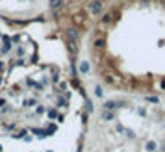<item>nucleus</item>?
Instances as JSON below:
<instances>
[{"label":"nucleus","instance_id":"423d86ee","mask_svg":"<svg viewBox=\"0 0 165 152\" xmlns=\"http://www.w3.org/2000/svg\"><path fill=\"white\" fill-rule=\"evenodd\" d=\"M72 22H74V26H82V24H84V15H74Z\"/></svg>","mask_w":165,"mask_h":152},{"label":"nucleus","instance_id":"4468645a","mask_svg":"<svg viewBox=\"0 0 165 152\" xmlns=\"http://www.w3.org/2000/svg\"><path fill=\"white\" fill-rule=\"evenodd\" d=\"M71 84H72L74 87H78L80 91H82V87H80V82H78V78H72V82H71Z\"/></svg>","mask_w":165,"mask_h":152},{"label":"nucleus","instance_id":"f257e3e1","mask_svg":"<svg viewBox=\"0 0 165 152\" xmlns=\"http://www.w3.org/2000/svg\"><path fill=\"white\" fill-rule=\"evenodd\" d=\"M87 9H89L91 15H98V13L102 11V0H93V2H89Z\"/></svg>","mask_w":165,"mask_h":152},{"label":"nucleus","instance_id":"f8f14e48","mask_svg":"<svg viewBox=\"0 0 165 152\" xmlns=\"http://www.w3.org/2000/svg\"><path fill=\"white\" fill-rule=\"evenodd\" d=\"M147 102H152V104H158V96H147Z\"/></svg>","mask_w":165,"mask_h":152},{"label":"nucleus","instance_id":"9b49d317","mask_svg":"<svg viewBox=\"0 0 165 152\" xmlns=\"http://www.w3.org/2000/svg\"><path fill=\"white\" fill-rule=\"evenodd\" d=\"M145 148H147L148 152H154V150H156V143H154V141H148V143H147V147H145Z\"/></svg>","mask_w":165,"mask_h":152},{"label":"nucleus","instance_id":"ddd939ff","mask_svg":"<svg viewBox=\"0 0 165 152\" xmlns=\"http://www.w3.org/2000/svg\"><path fill=\"white\" fill-rule=\"evenodd\" d=\"M69 50H71V52L74 54V52H78V48L74 46V43H71V41H69Z\"/></svg>","mask_w":165,"mask_h":152},{"label":"nucleus","instance_id":"39448f33","mask_svg":"<svg viewBox=\"0 0 165 152\" xmlns=\"http://www.w3.org/2000/svg\"><path fill=\"white\" fill-rule=\"evenodd\" d=\"M50 8L54 11H59L61 8H63V0H50Z\"/></svg>","mask_w":165,"mask_h":152},{"label":"nucleus","instance_id":"0eeeda50","mask_svg":"<svg viewBox=\"0 0 165 152\" xmlns=\"http://www.w3.org/2000/svg\"><path fill=\"white\" fill-rule=\"evenodd\" d=\"M11 50V45H9V39L4 35V48H2V54H8Z\"/></svg>","mask_w":165,"mask_h":152},{"label":"nucleus","instance_id":"7ed1b4c3","mask_svg":"<svg viewBox=\"0 0 165 152\" xmlns=\"http://www.w3.org/2000/svg\"><path fill=\"white\" fill-rule=\"evenodd\" d=\"M93 46H95V50H102V48L106 46V39L104 37H97L95 43H93Z\"/></svg>","mask_w":165,"mask_h":152},{"label":"nucleus","instance_id":"1a4fd4ad","mask_svg":"<svg viewBox=\"0 0 165 152\" xmlns=\"http://www.w3.org/2000/svg\"><path fill=\"white\" fill-rule=\"evenodd\" d=\"M113 117H115L113 111H106V109H104V113H102V119H104V121H111Z\"/></svg>","mask_w":165,"mask_h":152},{"label":"nucleus","instance_id":"a211bd4d","mask_svg":"<svg viewBox=\"0 0 165 152\" xmlns=\"http://www.w3.org/2000/svg\"><path fill=\"white\" fill-rule=\"evenodd\" d=\"M35 111H37V113H39V115H41V113H43V111H45V108H43V106H39V108H37V109H35Z\"/></svg>","mask_w":165,"mask_h":152},{"label":"nucleus","instance_id":"dca6fc26","mask_svg":"<svg viewBox=\"0 0 165 152\" xmlns=\"http://www.w3.org/2000/svg\"><path fill=\"white\" fill-rule=\"evenodd\" d=\"M67 104V102L63 100V98H58V108H61V106H65Z\"/></svg>","mask_w":165,"mask_h":152},{"label":"nucleus","instance_id":"6ab92c4d","mask_svg":"<svg viewBox=\"0 0 165 152\" xmlns=\"http://www.w3.org/2000/svg\"><path fill=\"white\" fill-rule=\"evenodd\" d=\"M161 89H165V80H163V82H161Z\"/></svg>","mask_w":165,"mask_h":152},{"label":"nucleus","instance_id":"20e7f679","mask_svg":"<svg viewBox=\"0 0 165 152\" xmlns=\"http://www.w3.org/2000/svg\"><path fill=\"white\" fill-rule=\"evenodd\" d=\"M121 106V102H113V100H108L104 104V109H108V111H111V109H117Z\"/></svg>","mask_w":165,"mask_h":152},{"label":"nucleus","instance_id":"f3484780","mask_svg":"<svg viewBox=\"0 0 165 152\" xmlns=\"http://www.w3.org/2000/svg\"><path fill=\"white\" fill-rule=\"evenodd\" d=\"M48 117H50V119H54V117H56V109H50V111H48Z\"/></svg>","mask_w":165,"mask_h":152},{"label":"nucleus","instance_id":"f03ea898","mask_svg":"<svg viewBox=\"0 0 165 152\" xmlns=\"http://www.w3.org/2000/svg\"><path fill=\"white\" fill-rule=\"evenodd\" d=\"M65 33H67L71 43H76L78 41V28H69V30H65Z\"/></svg>","mask_w":165,"mask_h":152},{"label":"nucleus","instance_id":"9d476101","mask_svg":"<svg viewBox=\"0 0 165 152\" xmlns=\"http://www.w3.org/2000/svg\"><path fill=\"white\" fill-rule=\"evenodd\" d=\"M111 13H106V15L104 17H102V24H109V22H111Z\"/></svg>","mask_w":165,"mask_h":152},{"label":"nucleus","instance_id":"aec40b11","mask_svg":"<svg viewBox=\"0 0 165 152\" xmlns=\"http://www.w3.org/2000/svg\"><path fill=\"white\" fill-rule=\"evenodd\" d=\"M2 69H4V65H2V63H0V71H2Z\"/></svg>","mask_w":165,"mask_h":152},{"label":"nucleus","instance_id":"2eb2a0df","mask_svg":"<svg viewBox=\"0 0 165 152\" xmlns=\"http://www.w3.org/2000/svg\"><path fill=\"white\" fill-rule=\"evenodd\" d=\"M95 95H97V96H102V87H100V85L95 87Z\"/></svg>","mask_w":165,"mask_h":152},{"label":"nucleus","instance_id":"6e6552de","mask_svg":"<svg viewBox=\"0 0 165 152\" xmlns=\"http://www.w3.org/2000/svg\"><path fill=\"white\" fill-rule=\"evenodd\" d=\"M80 72H84V74L89 72V61H82L80 63Z\"/></svg>","mask_w":165,"mask_h":152}]
</instances>
